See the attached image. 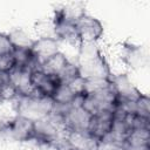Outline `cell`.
<instances>
[{"mask_svg":"<svg viewBox=\"0 0 150 150\" xmlns=\"http://www.w3.org/2000/svg\"><path fill=\"white\" fill-rule=\"evenodd\" d=\"M115 122V110L114 111H102L91 115L88 131L96 137L100 142L108 138L110 135Z\"/></svg>","mask_w":150,"mask_h":150,"instance_id":"obj_7","label":"cell"},{"mask_svg":"<svg viewBox=\"0 0 150 150\" xmlns=\"http://www.w3.org/2000/svg\"><path fill=\"white\" fill-rule=\"evenodd\" d=\"M111 88L118 97L120 103L135 102L142 93L134 86L127 74H118L111 76Z\"/></svg>","mask_w":150,"mask_h":150,"instance_id":"obj_8","label":"cell"},{"mask_svg":"<svg viewBox=\"0 0 150 150\" xmlns=\"http://www.w3.org/2000/svg\"><path fill=\"white\" fill-rule=\"evenodd\" d=\"M30 83H32L34 94L52 98V96L54 95L56 89L60 87L62 81L59 76L48 74L43 71L41 68H39L32 71Z\"/></svg>","mask_w":150,"mask_h":150,"instance_id":"obj_6","label":"cell"},{"mask_svg":"<svg viewBox=\"0 0 150 150\" xmlns=\"http://www.w3.org/2000/svg\"><path fill=\"white\" fill-rule=\"evenodd\" d=\"M76 33L79 38V42H94L96 43L103 35L104 28L102 22L87 13H82L75 21Z\"/></svg>","mask_w":150,"mask_h":150,"instance_id":"obj_5","label":"cell"},{"mask_svg":"<svg viewBox=\"0 0 150 150\" xmlns=\"http://www.w3.org/2000/svg\"><path fill=\"white\" fill-rule=\"evenodd\" d=\"M14 50V47L9 40L8 34L0 33V56L4 55H11Z\"/></svg>","mask_w":150,"mask_h":150,"instance_id":"obj_16","label":"cell"},{"mask_svg":"<svg viewBox=\"0 0 150 150\" xmlns=\"http://www.w3.org/2000/svg\"><path fill=\"white\" fill-rule=\"evenodd\" d=\"M76 19L77 18L70 14L66 8H60L55 11L52 21L54 36L57 40H63L68 42H79L76 27H75Z\"/></svg>","mask_w":150,"mask_h":150,"instance_id":"obj_4","label":"cell"},{"mask_svg":"<svg viewBox=\"0 0 150 150\" xmlns=\"http://www.w3.org/2000/svg\"><path fill=\"white\" fill-rule=\"evenodd\" d=\"M97 150H125L123 148V145L118 142H114V141H109V139H105V141H102L100 143V146Z\"/></svg>","mask_w":150,"mask_h":150,"instance_id":"obj_18","label":"cell"},{"mask_svg":"<svg viewBox=\"0 0 150 150\" xmlns=\"http://www.w3.org/2000/svg\"><path fill=\"white\" fill-rule=\"evenodd\" d=\"M9 40L14 48H32L34 40L23 30V29H13L8 33Z\"/></svg>","mask_w":150,"mask_h":150,"instance_id":"obj_15","label":"cell"},{"mask_svg":"<svg viewBox=\"0 0 150 150\" xmlns=\"http://www.w3.org/2000/svg\"><path fill=\"white\" fill-rule=\"evenodd\" d=\"M55 109V104L50 97L32 94L29 96L19 97L18 114L26 116L33 121L49 117Z\"/></svg>","mask_w":150,"mask_h":150,"instance_id":"obj_1","label":"cell"},{"mask_svg":"<svg viewBox=\"0 0 150 150\" xmlns=\"http://www.w3.org/2000/svg\"><path fill=\"white\" fill-rule=\"evenodd\" d=\"M66 144L70 150H97L100 141L89 131H73L66 130Z\"/></svg>","mask_w":150,"mask_h":150,"instance_id":"obj_10","label":"cell"},{"mask_svg":"<svg viewBox=\"0 0 150 150\" xmlns=\"http://www.w3.org/2000/svg\"><path fill=\"white\" fill-rule=\"evenodd\" d=\"M15 67V62L13 55H4L0 56V71L2 73H11Z\"/></svg>","mask_w":150,"mask_h":150,"instance_id":"obj_17","label":"cell"},{"mask_svg":"<svg viewBox=\"0 0 150 150\" xmlns=\"http://www.w3.org/2000/svg\"><path fill=\"white\" fill-rule=\"evenodd\" d=\"M0 134H6L18 142L33 141L35 138V121L18 114L1 124Z\"/></svg>","mask_w":150,"mask_h":150,"instance_id":"obj_3","label":"cell"},{"mask_svg":"<svg viewBox=\"0 0 150 150\" xmlns=\"http://www.w3.org/2000/svg\"><path fill=\"white\" fill-rule=\"evenodd\" d=\"M57 127L50 117L35 121V138L45 144H50L57 138Z\"/></svg>","mask_w":150,"mask_h":150,"instance_id":"obj_13","label":"cell"},{"mask_svg":"<svg viewBox=\"0 0 150 150\" xmlns=\"http://www.w3.org/2000/svg\"><path fill=\"white\" fill-rule=\"evenodd\" d=\"M149 128H134L123 139L122 145L125 150H149Z\"/></svg>","mask_w":150,"mask_h":150,"instance_id":"obj_12","label":"cell"},{"mask_svg":"<svg viewBox=\"0 0 150 150\" xmlns=\"http://www.w3.org/2000/svg\"><path fill=\"white\" fill-rule=\"evenodd\" d=\"M76 66L82 77H111L112 76L109 64L105 57L103 56V54H100L93 59H89L82 62H77Z\"/></svg>","mask_w":150,"mask_h":150,"instance_id":"obj_9","label":"cell"},{"mask_svg":"<svg viewBox=\"0 0 150 150\" xmlns=\"http://www.w3.org/2000/svg\"><path fill=\"white\" fill-rule=\"evenodd\" d=\"M120 104L118 97L112 88H107L97 93L87 94L82 96L81 105L90 114H97L102 111H114Z\"/></svg>","mask_w":150,"mask_h":150,"instance_id":"obj_2","label":"cell"},{"mask_svg":"<svg viewBox=\"0 0 150 150\" xmlns=\"http://www.w3.org/2000/svg\"><path fill=\"white\" fill-rule=\"evenodd\" d=\"M121 57L125 64H128L129 67H131L134 69L142 68L146 63V55H145L144 50L139 46H136L132 43L125 45L123 47Z\"/></svg>","mask_w":150,"mask_h":150,"instance_id":"obj_14","label":"cell"},{"mask_svg":"<svg viewBox=\"0 0 150 150\" xmlns=\"http://www.w3.org/2000/svg\"><path fill=\"white\" fill-rule=\"evenodd\" d=\"M32 52L40 62V64L59 52V40L54 36H40L34 40Z\"/></svg>","mask_w":150,"mask_h":150,"instance_id":"obj_11","label":"cell"}]
</instances>
